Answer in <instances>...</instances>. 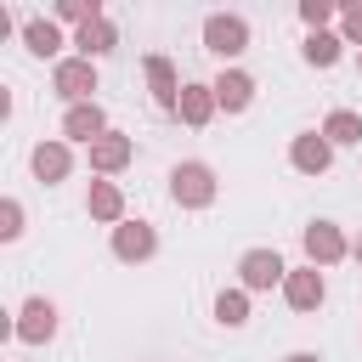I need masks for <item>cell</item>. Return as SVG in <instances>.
<instances>
[{
	"label": "cell",
	"mask_w": 362,
	"mask_h": 362,
	"mask_svg": "<svg viewBox=\"0 0 362 362\" xmlns=\"http://www.w3.org/2000/svg\"><path fill=\"white\" fill-rule=\"evenodd\" d=\"M85 215L102 221V226H119V221H124V192H119V181H90V192H85Z\"/></svg>",
	"instance_id": "cell-16"
},
{
	"label": "cell",
	"mask_w": 362,
	"mask_h": 362,
	"mask_svg": "<svg viewBox=\"0 0 362 362\" xmlns=\"http://www.w3.org/2000/svg\"><path fill=\"white\" fill-rule=\"evenodd\" d=\"M51 90H57L68 107L96 102V96H90V90H96V62H85V57H62V62L51 68Z\"/></svg>",
	"instance_id": "cell-4"
},
{
	"label": "cell",
	"mask_w": 362,
	"mask_h": 362,
	"mask_svg": "<svg viewBox=\"0 0 362 362\" xmlns=\"http://www.w3.org/2000/svg\"><path fill=\"white\" fill-rule=\"evenodd\" d=\"M215 113H221V102H215V85H204V79H187V85H181V102H175V119H181V124H192V130H204Z\"/></svg>",
	"instance_id": "cell-12"
},
{
	"label": "cell",
	"mask_w": 362,
	"mask_h": 362,
	"mask_svg": "<svg viewBox=\"0 0 362 362\" xmlns=\"http://www.w3.org/2000/svg\"><path fill=\"white\" fill-rule=\"evenodd\" d=\"M74 45H79V57L85 62H96V57H107V51H119V28L102 17V23H85L79 34H74Z\"/></svg>",
	"instance_id": "cell-18"
},
{
	"label": "cell",
	"mask_w": 362,
	"mask_h": 362,
	"mask_svg": "<svg viewBox=\"0 0 362 362\" xmlns=\"http://www.w3.org/2000/svg\"><path fill=\"white\" fill-rule=\"evenodd\" d=\"M300 243H305V260L322 272V266H339L345 255H351V243H345V232L334 226V221H311L305 232H300Z\"/></svg>",
	"instance_id": "cell-7"
},
{
	"label": "cell",
	"mask_w": 362,
	"mask_h": 362,
	"mask_svg": "<svg viewBox=\"0 0 362 362\" xmlns=\"http://www.w3.org/2000/svg\"><path fill=\"white\" fill-rule=\"evenodd\" d=\"M204 51L221 57V62L243 57V51H249V23H243L238 11H209V17H204Z\"/></svg>",
	"instance_id": "cell-2"
},
{
	"label": "cell",
	"mask_w": 362,
	"mask_h": 362,
	"mask_svg": "<svg viewBox=\"0 0 362 362\" xmlns=\"http://www.w3.org/2000/svg\"><path fill=\"white\" fill-rule=\"evenodd\" d=\"M339 51H345V40H339V34H328V28H322V34H305V45H300V57H305L311 68H334V62H339Z\"/></svg>",
	"instance_id": "cell-20"
},
{
	"label": "cell",
	"mask_w": 362,
	"mask_h": 362,
	"mask_svg": "<svg viewBox=\"0 0 362 362\" xmlns=\"http://www.w3.org/2000/svg\"><path fill=\"white\" fill-rule=\"evenodd\" d=\"M288 164H294L300 175H322V170L334 164V141H328L322 130H300V136L288 141Z\"/></svg>",
	"instance_id": "cell-10"
},
{
	"label": "cell",
	"mask_w": 362,
	"mask_h": 362,
	"mask_svg": "<svg viewBox=\"0 0 362 362\" xmlns=\"http://www.w3.org/2000/svg\"><path fill=\"white\" fill-rule=\"evenodd\" d=\"M351 260H356V266H362V238H356V243H351Z\"/></svg>",
	"instance_id": "cell-27"
},
{
	"label": "cell",
	"mask_w": 362,
	"mask_h": 362,
	"mask_svg": "<svg viewBox=\"0 0 362 362\" xmlns=\"http://www.w3.org/2000/svg\"><path fill=\"white\" fill-rule=\"evenodd\" d=\"M0 238H6V243L23 238V204H17V198H0Z\"/></svg>",
	"instance_id": "cell-24"
},
{
	"label": "cell",
	"mask_w": 362,
	"mask_h": 362,
	"mask_svg": "<svg viewBox=\"0 0 362 362\" xmlns=\"http://www.w3.org/2000/svg\"><path fill=\"white\" fill-rule=\"evenodd\" d=\"M209 85H215V102H221V113H243V107L255 102V74H243V68H221Z\"/></svg>",
	"instance_id": "cell-15"
},
{
	"label": "cell",
	"mask_w": 362,
	"mask_h": 362,
	"mask_svg": "<svg viewBox=\"0 0 362 362\" xmlns=\"http://www.w3.org/2000/svg\"><path fill=\"white\" fill-rule=\"evenodd\" d=\"M107 136V113H102V102H79V107H68L62 113V141H102Z\"/></svg>",
	"instance_id": "cell-14"
},
{
	"label": "cell",
	"mask_w": 362,
	"mask_h": 362,
	"mask_svg": "<svg viewBox=\"0 0 362 362\" xmlns=\"http://www.w3.org/2000/svg\"><path fill=\"white\" fill-rule=\"evenodd\" d=\"M28 170H34V181H40V187H57V181H68V175H74V147H68V141H34Z\"/></svg>",
	"instance_id": "cell-8"
},
{
	"label": "cell",
	"mask_w": 362,
	"mask_h": 362,
	"mask_svg": "<svg viewBox=\"0 0 362 362\" xmlns=\"http://www.w3.org/2000/svg\"><path fill=\"white\" fill-rule=\"evenodd\" d=\"M283 362H322V356H317V351H288Z\"/></svg>",
	"instance_id": "cell-26"
},
{
	"label": "cell",
	"mask_w": 362,
	"mask_h": 362,
	"mask_svg": "<svg viewBox=\"0 0 362 362\" xmlns=\"http://www.w3.org/2000/svg\"><path fill=\"white\" fill-rule=\"evenodd\" d=\"M153 255H158V232H153V221H119V226H113V260L141 266V260H153Z\"/></svg>",
	"instance_id": "cell-6"
},
{
	"label": "cell",
	"mask_w": 362,
	"mask_h": 362,
	"mask_svg": "<svg viewBox=\"0 0 362 362\" xmlns=\"http://www.w3.org/2000/svg\"><path fill=\"white\" fill-rule=\"evenodd\" d=\"M283 277H288V266H283L277 249H243V260H238V283H243L249 294L283 288Z\"/></svg>",
	"instance_id": "cell-5"
},
{
	"label": "cell",
	"mask_w": 362,
	"mask_h": 362,
	"mask_svg": "<svg viewBox=\"0 0 362 362\" xmlns=\"http://www.w3.org/2000/svg\"><path fill=\"white\" fill-rule=\"evenodd\" d=\"M107 11H102V0H57L51 6V23H74V28H85V23H102Z\"/></svg>",
	"instance_id": "cell-22"
},
{
	"label": "cell",
	"mask_w": 362,
	"mask_h": 362,
	"mask_svg": "<svg viewBox=\"0 0 362 362\" xmlns=\"http://www.w3.org/2000/svg\"><path fill=\"white\" fill-rule=\"evenodd\" d=\"M215 322L221 328H243L249 322V288H221L215 294Z\"/></svg>",
	"instance_id": "cell-21"
},
{
	"label": "cell",
	"mask_w": 362,
	"mask_h": 362,
	"mask_svg": "<svg viewBox=\"0 0 362 362\" xmlns=\"http://www.w3.org/2000/svg\"><path fill=\"white\" fill-rule=\"evenodd\" d=\"M339 40L345 45H362V0L356 6H339Z\"/></svg>",
	"instance_id": "cell-25"
},
{
	"label": "cell",
	"mask_w": 362,
	"mask_h": 362,
	"mask_svg": "<svg viewBox=\"0 0 362 362\" xmlns=\"http://www.w3.org/2000/svg\"><path fill=\"white\" fill-rule=\"evenodd\" d=\"M11 339H23V345H51V339H57V305H51L45 294H28V300L17 305V317H11Z\"/></svg>",
	"instance_id": "cell-3"
},
{
	"label": "cell",
	"mask_w": 362,
	"mask_h": 362,
	"mask_svg": "<svg viewBox=\"0 0 362 362\" xmlns=\"http://www.w3.org/2000/svg\"><path fill=\"white\" fill-rule=\"evenodd\" d=\"M215 192H221V181H215V170H209L204 158H181V164L170 170V198H175L181 209H209Z\"/></svg>",
	"instance_id": "cell-1"
},
{
	"label": "cell",
	"mask_w": 362,
	"mask_h": 362,
	"mask_svg": "<svg viewBox=\"0 0 362 362\" xmlns=\"http://www.w3.org/2000/svg\"><path fill=\"white\" fill-rule=\"evenodd\" d=\"M322 136H328L334 147H356V141H362V113H351V107H334V113L322 119Z\"/></svg>",
	"instance_id": "cell-19"
},
{
	"label": "cell",
	"mask_w": 362,
	"mask_h": 362,
	"mask_svg": "<svg viewBox=\"0 0 362 362\" xmlns=\"http://www.w3.org/2000/svg\"><path fill=\"white\" fill-rule=\"evenodd\" d=\"M85 153H90V170H96V181H107V175H119V170L136 158V141H130L124 130H107V136H102V141H90Z\"/></svg>",
	"instance_id": "cell-9"
},
{
	"label": "cell",
	"mask_w": 362,
	"mask_h": 362,
	"mask_svg": "<svg viewBox=\"0 0 362 362\" xmlns=\"http://www.w3.org/2000/svg\"><path fill=\"white\" fill-rule=\"evenodd\" d=\"M334 17H339V6H334V0H300V23H305L311 34H322Z\"/></svg>",
	"instance_id": "cell-23"
},
{
	"label": "cell",
	"mask_w": 362,
	"mask_h": 362,
	"mask_svg": "<svg viewBox=\"0 0 362 362\" xmlns=\"http://www.w3.org/2000/svg\"><path fill=\"white\" fill-rule=\"evenodd\" d=\"M283 300H288V311H317V305L328 300V283H322V272H317V266H300V272H288V277H283Z\"/></svg>",
	"instance_id": "cell-13"
},
{
	"label": "cell",
	"mask_w": 362,
	"mask_h": 362,
	"mask_svg": "<svg viewBox=\"0 0 362 362\" xmlns=\"http://www.w3.org/2000/svg\"><path fill=\"white\" fill-rule=\"evenodd\" d=\"M23 45H28V57H57V51L74 45V40H62V28H57L51 17H28V23H23Z\"/></svg>",
	"instance_id": "cell-17"
},
{
	"label": "cell",
	"mask_w": 362,
	"mask_h": 362,
	"mask_svg": "<svg viewBox=\"0 0 362 362\" xmlns=\"http://www.w3.org/2000/svg\"><path fill=\"white\" fill-rule=\"evenodd\" d=\"M141 74H147V90H153V102H158L164 113H175V102H181V85H187V79L175 74V62L153 51V57L141 62Z\"/></svg>",
	"instance_id": "cell-11"
}]
</instances>
